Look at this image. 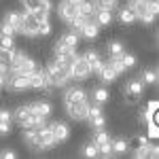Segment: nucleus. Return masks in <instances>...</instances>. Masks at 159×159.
I'll return each mask as SVG.
<instances>
[{
  "instance_id": "nucleus-1",
  "label": "nucleus",
  "mask_w": 159,
  "mask_h": 159,
  "mask_svg": "<svg viewBox=\"0 0 159 159\" xmlns=\"http://www.w3.org/2000/svg\"><path fill=\"white\" fill-rule=\"evenodd\" d=\"M45 74H47V79H49L51 87H66L70 81H72V79H70L68 66H61V64H57L55 60L49 61V64L45 66Z\"/></svg>"
},
{
  "instance_id": "nucleus-2",
  "label": "nucleus",
  "mask_w": 159,
  "mask_h": 159,
  "mask_svg": "<svg viewBox=\"0 0 159 159\" xmlns=\"http://www.w3.org/2000/svg\"><path fill=\"white\" fill-rule=\"evenodd\" d=\"M13 119L19 123L21 127H40V125H45V117H40V115H36V112H32L30 104H24V106L15 108Z\"/></svg>"
},
{
  "instance_id": "nucleus-3",
  "label": "nucleus",
  "mask_w": 159,
  "mask_h": 159,
  "mask_svg": "<svg viewBox=\"0 0 159 159\" xmlns=\"http://www.w3.org/2000/svg\"><path fill=\"white\" fill-rule=\"evenodd\" d=\"M38 24H40V13L24 11L21 13V25L17 34H24L25 38H34L38 36Z\"/></svg>"
},
{
  "instance_id": "nucleus-4",
  "label": "nucleus",
  "mask_w": 159,
  "mask_h": 159,
  "mask_svg": "<svg viewBox=\"0 0 159 159\" xmlns=\"http://www.w3.org/2000/svg\"><path fill=\"white\" fill-rule=\"evenodd\" d=\"M127 7L132 9V11L136 13V21H140V24H153L155 21V13H151V9H148V0H127Z\"/></svg>"
},
{
  "instance_id": "nucleus-5",
  "label": "nucleus",
  "mask_w": 159,
  "mask_h": 159,
  "mask_svg": "<svg viewBox=\"0 0 159 159\" xmlns=\"http://www.w3.org/2000/svg\"><path fill=\"white\" fill-rule=\"evenodd\" d=\"M57 144L55 138H53V132H51L49 125H40V127H34V142L32 147L40 148V151H47V148H53Z\"/></svg>"
},
{
  "instance_id": "nucleus-6",
  "label": "nucleus",
  "mask_w": 159,
  "mask_h": 159,
  "mask_svg": "<svg viewBox=\"0 0 159 159\" xmlns=\"http://www.w3.org/2000/svg\"><path fill=\"white\" fill-rule=\"evenodd\" d=\"M68 70H70V79H72V81H87L89 74H91V68H89V64L83 60V55H76Z\"/></svg>"
},
{
  "instance_id": "nucleus-7",
  "label": "nucleus",
  "mask_w": 159,
  "mask_h": 159,
  "mask_svg": "<svg viewBox=\"0 0 159 159\" xmlns=\"http://www.w3.org/2000/svg\"><path fill=\"white\" fill-rule=\"evenodd\" d=\"M68 117L74 121H85L87 119V110H89V102L87 100H76V102H64Z\"/></svg>"
},
{
  "instance_id": "nucleus-8",
  "label": "nucleus",
  "mask_w": 159,
  "mask_h": 159,
  "mask_svg": "<svg viewBox=\"0 0 159 159\" xmlns=\"http://www.w3.org/2000/svg\"><path fill=\"white\" fill-rule=\"evenodd\" d=\"M4 87L9 91H25V89H30V83H28V76L25 74L9 70L7 76H4Z\"/></svg>"
},
{
  "instance_id": "nucleus-9",
  "label": "nucleus",
  "mask_w": 159,
  "mask_h": 159,
  "mask_svg": "<svg viewBox=\"0 0 159 159\" xmlns=\"http://www.w3.org/2000/svg\"><path fill=\"white\" fill-rule=\"evenodd\" d=\"M76 57V49H72V47H66L64 43H55V61L57 64H61V66H68L70 68V64H72V60Z\"/></svg>"
},
{
  "instance_id": "nucleus-10",
  "label": "nucleus",
  "mask_w": 159,
  "mask_h": 159,
  "mask_svg": "<svg viewBox=\"0 0 159 159\" xmlns=\"http://www.w3.org/2000/svg\"><path fill=\"white\" fill-rule=\"evenodd\" d=\"M142 93H144V85H142L140 79H132L125 85V100H127V104H136Z\"/></svg>"
},
{
  "instance_id": "nucleus-11",
  "label": "nucleus",
  "mask_w": 159,
  "mask_h": 159,
  "mask_svg": "<svg viewBox=\"0 0 159 159\" xmlns=\"http://www.w3.org/2000/svg\"><path fill=\"white\" fill-rule=\"evenodd\" d=\"M87 121L89 125L93 127V129H102L104 125H106V119H104V110L100 104H89V110H87Z\"/></svg>"
},
{
  "instance_id": "nucleus-12",
  "label": "nucleus",
  "mask_w": 159,
  "mask_h": 159,
  "mask_svg": "<svg viewBox=\"0 0 159 159\" xmlns=\"http://www.w3.org/2000/svg\"><path fill=\"white\" fill-rule=\"evenodd\" d=\"M76 9H79V7H74L72 2H68V0H60V4H57V17H60L61 21L70 24L74 17H76Z\"/></svg>"
},
{
  "instance_id": "nucleus-13",
  "label": "nucleus",
  "mask_w": 159,
  "mask_h": 159,
  "mask_svg": "<svg viewBox=\"0 0 159 159\" xmlns=\"http://www.w3.org/2000/svg\"><path fill=\"white\" fill-rule=\"evenodd\" d=\"M28 83H30V89H47V87H51L45 70H38V68L28 74Z\"/></svg>"
},
{
  "instance_id": "nucleus-14",
  "label": "nucleus",
  "mask_w": 159,
  "mask_h": 159,
  "mask_svg": "<svg viewBox=\"0 0 159 159\" xmlns=\"http://www.w3.org/2000/svg\"><path fill=\"white\" fill-rule=\"evenodd\" d=\"M49 127H51V132H53V138H55V142H57V144H60V142H66V140L70 138V127H68L66 123L53 121Z\"/></svg>"
},
{
  "instance_id": "nucleus-15",
  "label": "nucleus",
  "mask_w": 159,
  "mask_h": 159,
  "mask_svg": "<svg viewBox=\"0 0 159 159\" xmlns=\"http://www.w3.org/2000/svg\"><path fill=\"white\" fill-rule=\"evenodd\" d=\"M79 36H83L85 40H96L100 36V25L96 21H91V19H87L83 24V28L79 30Z\"/></svg>"
},
{
  "instance_id": "nucleus-16",
  "label": "nucleus",
  "mask_w": 159,
  "mask_h": 159,
  "mask_svg": "<svg viewBox=\"0 0 159 159\" xmlns=\"http://www.w3.org/2000/svg\"><path fill=\"white\" fill-rule=\"evenodd\" d=\"M21 4H24V11H32V13L51 11V0H21Z\"/></svg>"
},
{
  "instance_id": "nucleus-17",
  "label": "nucleus",
  "mask_w": 159,
  "mask_h": 159,
  "mask_svg": "<svg viewBox=\"0 0 159 159\" xmlns=\"http://www.w3.org/2000/svg\"><path fill=\"white\" fill-rule=\"evenodd\" d=\"M83 60L89 64V68H91V72H98L100 68H102V64H104V60H102V55H100L96 49H89L83 53Z\"/></svg>"
},
{
  "instance_id": "nucleus-18",
  "label": "nucleus",
  "mask_w": 159,
  "mask_h": 159,
  "mask_svg": "<svg viewBox=\"0 0 159 159\" xmlns=\"http://www.w3.org/2000/svg\"><path fill=\"white\" fill-rule=\"evenodd\" d=\"M93 21H96L100 28H108V25L112 24V11L96 9V13H93Z\"/></svg>"
},
{
  "instance_id": "nucleus-19",
  "label": "nucleus",
  "mask_w": 159,
  "mask_h": 159,
  "mask_svg": "<svg viewBox=\"0 0 159 159\" xmlns=\"http://www.w3.org/2000/svg\"><path fill=\"white\" fill-rule=\"evenodd\" d=\"M76 100H87V91L83 87H68L64 91V102H76Z\"/></svg>"
},
{
  "instance_id": "nucleus-20",
  "label": "nucleus",
  "mask_w": 159,
  "mask_h": 159,
  "mask_svg": "<svg viewBox=\"0 0 159 159\" xmlns=\"http://www.w3.org/2000/svg\"><path fill=\"white\" fill-rule=\"evenodd\" d=\"M30 108H32V112H36V115H40V117H49L51 112H53V106H51V102H47V100H38V102H32L30 104Z\"/></svg>"
},
{
  "instance_id": "nucleus-21",
  "label": "nucleus",
  "mask_w": 159,
  "mask_h": 159,
  "mask_svg": "<svg viewBox=\"0 0 159 159\" xmlns=\"http://www.w3.org/2000/svg\"><path fill=\"white\" fill-rule=\"evenodd\" d=\"M11 121H13V112L7 108H0V136L11 134Z\"/></svg>"
},
{
  "instance_id": "nucleus-22",
  "label": "nucleus",
  "mask_w": 159,
  "mask_h": 159,
  "mask_svg": "<svg viewBox=\"0 0 159 159\" xmlns=\"http://www.w3.org/2000/svg\"><path fill=\"white\" fill-rule=\"evenodd\" d=\"M110 98V91L106 89V87H93L91 89V100H93V104H106Z\"/></svg>"
},
{
  "instance_id": "nucleus-23",
  "label": "nucleus",
  "mask_w": 159,
  "mask_h": 159,
  "mask_svg": "<svg viewBox=\"0 0 159 159\" xmlns=\"http://www.w3.org/2000/svg\"><path fill=\"white\" fill-rule=\"evenodd\" d=\"M76 13H79L81 17H85V19H91L93 13H96V4H93V0H83V2L79 4Z\"/></svg>"
},
{
  "instance_id": "nucleus-24",
  "label": "nucleus",
  "mask_w": 159,
  "mask_h": 159,
  "mask_svg": "<svg viewBox=\"0 0 159 159\" xmlns=\"http://www.w3.org/2000/svg\"><path fill=\"white\" fill-rule=\"evenodd\" d=\"M7 25H11L15 32H19V25H21V13L17 11H9L7 15H4V19H2Z\"/></svg>"
},
{
  "instance_id": "nucleus-25",
  "label": "nucleus",
  "mask_w": 159,
  "mask_h": 159,
  "mask_svg": "<svg viewBox=\"0 0 159 159\" xmlns=\"http://www.w3.org/2000/svg\"><path fill=\"white\" fill-rule=\"evenodd\" d=\"M98 74H100V79H102L104 83H115V81H117V76H119V74L115 72V70L110 68V66L106 64V61L102 64V68L98 70Z\"/></svg>"
},
{
  "instance_id": "nucleus-26",
  "label": "nucleus",
  "mask_w": 159,
  "mask_h": 159,
  "mask_svg": "<svg viewBox=\"0 0 159 159\" xmlns=\"http://www.w3.org/2000/svg\"><path fill=\"white\" fill-rule=\"evenodd\" d=\"M110 148H112V155H123L129 151V142L125 138H117V140H110Z\"/></svg>"
},
{
  "instance_id": "nucleus-27",
  "label": "nucleus",
  "mask_w": 159,
  "mask_h": 159,
  "mask_svg": "<svg viewBox=\"0 0 159 159\" xmlns=\"http://www.w3.org/2000/svg\"><path fill=\"white\" fill-rule=\"evenodd\" d=\"M60 43H64L66 47H72V49H76V45H79V32H74V30H70V32H64L60 38H57Z\"/></svg>"
},
{
  "instance_id": "nucleus-28",
  "label": "nucleus",
  "mask_w": 159,
  "mask_h": 159,
  "mask_svg": "<svg viewBox=\"0 0 159 159\" xmlns=\"http://www.w3.org/2000/svg\"><path fill=\"white\" fill-rule=\"evenodd\" d=\"M140 81H142V85H155L157 83V68H144L140 72Z\"/></svg>"
},
{
  "instance_id": "nucleus-29",
  "label": "nucleus",
  "mask_w": 159,
  "mask_h": 159,
  "mask_svg": "<svg viewBox=\"0 0 159 159\" xmlns=\"http://www.w3.org/2000/svg\"><path fill=\"white\" fill-rule=\"evenodd\" d=\"M110 140H112V138L108 136V132H104V127H102V129H96L91 142H93L96 147H106V144H110Z\"/></svg>"
},
{
  "instance_id": "nucleus-30",
  "label": "nucleus",
  "mask_w": 159,
  "mask_h": 159,
  "mask_svg": "<svg viewBox=\"0 0 159 159\" xmlns=\"http://www.w3.org/2000/svg\"><path fill=\"white\" fill-rule=\"evenodd\" d=\"M119 21H121V24H125V25H132L136 21V13L132 11L127 4H125L121 11H119Z\"/></svg>"
},
{
  "instance_id": "nucleus-31",
  "label": "nucleus",
  "mask_w": 159,
  "mask_h": 159,
  "mask_svg": "<svg viewBox=\"0 0 159 159\" xmlns=\"http://www.w3.org/2000/svg\"><path fill=\"white\" fill-rule=\"evenodd\" d=\"M106 49H108L110 57H119V55L123 53V43L121 40H110L108 45H106Z\"/></svg>"
},
{
  "instance_id": "nucleus-32",
  "label": "nucleus",
  "mask_w": 159,
  "mask_h": 159,
  "mask_svg": "<svg viewBox=\"0 0 159 159\" xmlns=\"http://www.w3.org/2000/svg\"><path fill=\"white\" fill-rule=\"evenodd\" d=\"M96 9H106V11H117L119 0H93Z\"/></svg>"
},
{
  "instance_id": "nucleus-33",
  "label": "nucleus",
  "mask_w": 159,
  "mask_h": 159,
  "mask_svg": "<svg viewBox=\"0 0 159 159\" xmlns=\"http://www.w3.org/2000/svg\"><path fill=\"white\" fill-rule=\"evenodd\" d=\"M119 60H121V64L125 66V70L134 68L136 64H138V60H136V55H134V53H125V51H123L121 55H119Z\"/></svg>"
},
{
  "instance_id": "nucleus-34",
  "label": "nucleus",
  "mask_w": 159,
  "mask_h": 159,
  "mask_svg": "<svg viewBox=\"0 0 159 159\" xmlns=\"http://www.w3.org/2000/svg\"><path fill=\"white\" fill-rule=\"evenodd\" d=\"M81 153H83L85 157L93 159V157H98V147H96L93 142H87V144H83V148H81Z\"/></svg>"
},
{
  "instance_id": "nucleus-35",
  "label": "nucleus",
  "mask_w": 159,
  "mask_h": 159,
  "mask_svg": "<svg viewBox=\"0 0 159 159\" xmlns=\"http://www.w3.org/2000/svg\"><path fill=\"white\" fill-rule=\"evenodd\" d=\"M0 49H15V38L11 34H0Z\"/></svg>"
},
{
  "instance_id": "nucleus-36",
  "label": "nucleus",
  "mask_w": 159,
  "mask_h": 159,
  "mask_svg": "<svg viewBox=\"0 0 159 159\" xmlns=\"http://www.w3.org/2000/svg\"><path fill=\"white\" fill-rule=\"evenodd\" d=\"M106 64H108V66L117 74H123V72H125V66L121 64V60H119V57H108V61H106Z\"/></svg>"
},
{
  "instance_id": "nucleus-37",
  "label": "nucleus",
  "mask_w": 159,
  "mask_h": 159,
  "mask_svg": "<svg viewBox=\"0 0 159 159\" xmlns=\"http://www.w3.org/2000/svg\"><path fill=\"white\" fill-rule=\"evenodd\" d=\"M147 134L155 140V138H159V127H157V121H148L147 125Z\"/></svg>"
},
{
  "instance_id": "nucleus-38",
  "label": "nucleus",
  "mask_w": 159,
  "mask_h": 159,
  "mask_svg": "<svg viewBox=\"0 0 159 159\" xmlns=\"http://www.w3.org/2000/svg\"><path fill=\"white\" fill-rule=\"evenodd\" d=\"M148 147H151V142L148 144H138V148L134 151V157H148Z\"/></svg>"
},
{
  "instance_id": "nucleus-39",
  "label": "nucleus",
  "mask_w": 159,
  "mask_h": 159,
  "mask_svg": "<svg viewBox=\"0 0 159 159\" xmlns=\"http://www.w3.org/2000/svg\"><path fill=\"white\" fill-rule=\"evenodd\" d=\"M17 153L15 151H0V159H15Z\"/></svg>"
},
{
  "instance_id": "nucleus-40",
  "label": "nucleus",
  "mask_w": 159,
  "mask_h": 159,
  "mask_svg": "<svg viewBox=\"0 0 159 159\" xmlns=\"http://www.w3.org/2000/svg\"><path fill=\"white\" fill-rule=\"evenodd\" d=\"M148 157H153V159L159 157V147L157 144H151V147H148Z\"/></svg>"
},
{
  "instance_id": "nucleus-41",
  "label": "nucleus",
  "mask_w": 159,
  "mask_h": 159,
  "mask_svg": "<svg viewBox=\"0 0 159 159\" xmlns=\"http://www.w3.org/2000/svg\"><path fill=\"white\" fill-rule=\"evenodd\" d=\"M157 108H159V102H157V100H151V102L147 104V110H148V112H157Z\"/></svg>"
},
{
  "instance_id": "nucleus-42",
  "label": "nucleus",
  "mask_w": 159,
  "mask_h": 159,
  "mask_svg": "<svg viewBox=\"0 0 159 159\" xmlns=\"http://www.w3.org/2000/svg\"><path fill=\"white\" fill-rule=\"evenodd\" d=\"M138 144H148L147 136H138Z\"/></svg>"
}]
</instances>
